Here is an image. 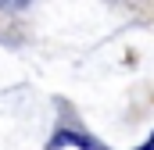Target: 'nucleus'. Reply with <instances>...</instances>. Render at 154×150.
Masks as SVG:
<instances>
[{
  "label": "nucleus",
  "mask_w": 154,
  "mask_h": 150,
  "mask_svg": "<svg viewBox=\"0 0 154 150\" xmlns=\"http://www.w3.org/2000/svg\"><path fill=\"white\" fill-rule=\"evenodd\" d=\"M140 150H154V136H151V143H147V147H140Z\"/></svg>",
  "instance_id": "f257e3e1"
}]
</instances>
